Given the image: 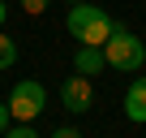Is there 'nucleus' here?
Listing matches in <instances>:
<instances>
[{"mask_svg": "<svg viewBox=\"0 0 146 138\" xmlns=\"http://www.w3.org/2000/svg\"><path fill=\"white\" fill-rule=\"evenodd\" d=\"M64 26H69V35L78 39V43H90V48H103L108 39H112V30H116V22L99 9V5H69V17H64Z\"/></svg>", "mask_w": 146, "mask_h": 138, "instance_id": "1", "label": "nucleus"}, {"mask_svg": "<svg viewBox=\"0 0 146 138\" xmlns=\"http://www.w3.org/2000/svg\"><path fill=\"white\" fill-rule=\"evenodd\" d=\"M103 56H108V69H116V74H137V69L146 65V43L133 30L116 26L112 39L103 43Z\"/></svg>", "mask_w": 146, "mask_h": 138, "instance_id": "2", "label": "nucleus"}, {"mask_svg": "<svg viewBox=\"0 0 146 138\" xmlns=\"http://www.w3.org/2000/svg\"><path fill=\"white\" fill-rule=\"evenodd\" d=\"M9 112H13V121H39V117L47 112V91H43V82H35V78L13 82V91H9Z\"/></svg>", "mask_w": 146, "mask_h": 138, "instance_id": "3", "label": "nucleus"}, {"mask_svg": "<svg viewBox=\"0 0 146 138\" xmlns=\"http://www.w3.org/2000/svg\"><path fill=\"white\" fill-rule=\"evenodd\" d=\"M60 104H64L73 117L90 112V108H95V82H90L86 74H69V78L60 82Z\"/></svg>", "mask_w": 146, "mask_h": 138, "instance_id": "4", "label": "nucleus"}, {"mask_svg": "<svg viewBox=\"0 0 146 138\" xmlns=\"http://www.w3.org/2000/svg\"><path fill=\"white\" fill-rule=\"evenodd\" d=\"M103 69H108V56H103V48L78 43V52H73V74H86V78H95V74H103Z\"/></svg>", "mask_w": 146, "mask_h": 138, "instance_id": "5", "label": "nucleus"}, {"mask_svg": "<svg viewBox=\"0 0 146 138\" xmlns=\"http://www.w3.org/2000/svg\"><path fill=\"white\" fill-rule=\"evenodd\" d=\"M125 117L133 125H146V78H133L125 91Z\"/></svg>", "mask_w": 146, "mask_h": 138, "instance_id": "6", "label": "nucleus"}, {"mask_svg": "<svg viewBox=\"0 0 146 138\" xmlns=\"http://www.w3.org/2000/svg\"><path fill=\"white\" fill-rule=\"evenodd\" d=\"M17 65V43L5 35V26H0V74H5V69H13Z\"/></svg>", "mask_w": 146, "mask_h": 138, "instance_id": "7", "label": "nucleus"}, {"mask_svg": "<svg viewBox=\"0 0 146 138\" xmlns=\"http://www.w3.org/2000/svg\"><path fill=\"white\" fill-rule=\"evenodd\" d=\"M0 138H39V129H35V121H17V125H9Z\"/></svg>", "mask_w": 146, "mask_h": 138, "instance_id": "8", "label": "nucleus"}, {"mask_svg": "<svg viewBox=\"0 0 146 138\" xmlns=\"http://www.w3.org/2000/svg\"><path fill=\"white\" fill-rule=\"evenodd\" d=\"M22 9H26V13H30V17H39V13H43V9H47V0H22Z\"/></svg>", "mask_w": 146, "mask_h": 138, "instance_id": "9", "label": "nucleus"}, {"mask_svg": "<svg viewBox=\"0 0 146 138\" xmlns=\"http://www.w3.org/2000/svg\"><path fill=\"white\" fill-rule=\"evenodd\" d=\"M9 121H13V112H9V104H5V99H0V134L9 129Z\"/></svg>", "mask_w": 146, "mask_h": 138, "instance_id": "10", "label": "nucleus"}, {"mask_svg": "<svg viewBox=\"0 0 146 138\" xmlns=\"http://www.w3.org/2000/svg\"><path fill=\"white\" fill-rule=\"evenodd\" d=\"M52 138H82V134H78V129H73V125H60V129H56Z\"/></svg>", "mask_w": 146, "mask_h": 138, "instance_id": "11", "label": "nucleus"}, {"mask_svg": "<svg viewBox=\"0 0 146 138\" xmlns=\"http://www.w3.org/2000/svg\"><path fill=\"white\" fill-rule=\"evenodd\" d=\"M5 13H9V5H5V0H0V26H5Z\"/></svg>", "mask_w": 146, "mask_h": 138, "instance_id": "12", "label": "nucleus"}, {"mask_svg": "<svg viewBox=\"0 0 146 138\" xmlns=\"http://www.w3.org/2000/svg\"><path fill=\"white\" fill-rule=\"evenodd\" d=\"M64 5H82V0H64Z\"/></svg>", "mask_w": 146, "mask_h": 138, "instance_id": "13", "label": "nucleus"}]
</instances>
